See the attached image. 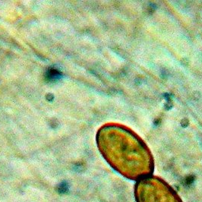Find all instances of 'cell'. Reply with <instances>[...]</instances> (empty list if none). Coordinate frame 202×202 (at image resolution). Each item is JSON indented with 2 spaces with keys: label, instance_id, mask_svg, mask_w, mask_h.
<instances>
[{
  "label": "cell",
  "instance_id": "3957f363",
  "mask_svg": "<svg viewBox=\"0 0 202 202\" xmlns=\"http://www.w3.org/2000/svg\"><path fill=\"white\" fill-rule=\"evenodd\" d=\"M47 76L49 80H52L53 81V80H55L57 78H59L60 76V73L57 70H55V69H51V70L48 71Z\"/></svg>",
  "mask_w": 202,
  "mask_h": 202
},
{
  "label": "cell",
  "instance_id": "6da1fadb",
  "mask_svg": "<svg viewBox=\"0 0 202 202\" xmlns=\"http://www.w3.org/2000/svg\"><path fill=\"white\" fill-rule=\"evenodd\" d=\"M98 146L118 173L132 180L148 176L154 169L152 156L136 135L121 126H106L98 134Z\"/></svg>",
  "mask_w": 202,
  "mask_h": 202
},
{
  "label": "cell",
  "instance_id": "7a4b0ae2",
  "mask_svg": "<svg viewBox=\"0 0 202 202\" xmlns=\"http://www.w3.org/2000/svg\"><path fill=\"white\" fill-rule=\"evenodd\" d=\"M136 202H182L170 185L156 176L138 179L135 186Z\"/></svg>",
  "mask_w": 202,
  "mask_h": 202
}]
</instances>
